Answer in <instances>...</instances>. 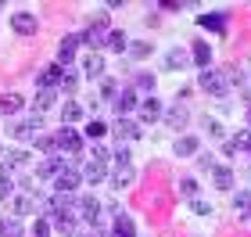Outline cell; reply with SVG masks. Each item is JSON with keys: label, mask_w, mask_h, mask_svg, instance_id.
Returning <instances> with one entry per match:
<instances>
[{"label": "cell", "mask_w": 251, "mask_h": 237, "mask_svg": "<svg viewBox=\"0 0 251 237\" xmlns=\"http://www.w3.org/2000/svg\"><path fill=\"white\" fill-rule=\"evenodd\" d=\"M233 79H237L233 69H204L198 83H201L204 94H212V97H226V94H230V83H233Z\"/></svg>", "instance_id": "1"}, {"label": "cell", "mask_w": 251, "mask_h": 237, "mask_svg": "<svg viewBox=\"0 0 251 237\" xmlns=\"http://www.w3.org/2000/svg\"><path fill=\"white\" fill-rule=\"evenodd\" d=\"M40 130H43V122H40V115H29V119H18V122H11V137L15 140H22V144H36L40 140Z\"/></svg>", "instance_id": "2"}, {"label": "cell", "mask_w": 251, "mask_h": 237, "mask_svg": "<svg viewBox=\"0 0 251 237\" xmlns=\"http://www.w3.org/2000/svg\"><path fill=\"white\" fill-rule=\"evenodd\" d=\"M83 43H90L94 54H97L100 47H108V15H97L94 22H90L86 32H83Z\"/></svg>", "instance_id": "3"}, {"label": "cell", "mask_w": 251, "mask_h": 237, "mask_svg": "<svg viewBox=\"0 0 251 237\" xmlns=\"http://www.w3.org/2000/svg\"><path fill=\"white\" fill-rule=\"evenodd\" d=\"M11 29H15L18 36H32V32L40 29V18L32 15V11H15V15H11Z\"/></svg>", "instance_id": "4"}, {"label": "cell", "mask_w": 251, "mask_h": 237, "mask_svg": "<svg viewBox=\"0 0 251 237\" xmlns=\"http://www.w3.org/2000/svg\"><path fill=\"white\" fill-rule=\"evenodd\" d=\"M54 140H58V148H61V155H79V151H83V137H79L75 130H68V126L54 133Z\"/></svg>", "instance_id": "5"}, {"label": "cell", "mask_w": 251, "mask_h": 237, "mask_svg": "<svg viewBox=\"0 0 251 237\" xmlns=\"http://www.w3.org/2000/svg\"><path fill=\"white\" fill-rule=\"evenodd\" d=\"M79 187V169L75 165H65L58 176H54V190L58 194H72V190Z\"/></svg>", "instance_id": "6"}, {"label": "cell", "mask_w": 251, "mask_h": 237, "mask_svg": "<svg viewBox=\"0 0 251 237\" xmlns=\"http://www.w3.org/2000/svg\"><path fill=\"white\" fill-rule=\"evenodd\" d=\"M133 180H136L133 162H115V169H111V187H115V190H126Z\"/></svg>", "instance_id": "7"}, {"label": "cell", "mask_w": 251, "mask_h": 237, "mask_svg": "<svg viewBox=\"0 0 251 237\" xmlns=\"http://www.w3.org/2000/svg\"><path fill=\"white\" fill-rule=\"evenodd\" d=\"M61 79H65V65H47V69H40V76H36V86H43V90H54V86H61Z\"/></svg>", "instance_id": "8"}, {"label": "cell", "mask_w": 251, "mask_h": 237, "mask_svg": "<svg viewBox=\"0 0 251 237\" xmlns=\"http://www.w3.org/2000/svg\"><path fill=\"white\" fill-rule=\"evenodd\" d=\"M79 219H86V223H97L100 219V201L94 194H86V198H79Z\"/></svg>", "instance_id": "9"}, {"label": "cell", "mask_w": 251, "mask_h": 237, "mask_svg": "<svg viewBox=\"0 0 251 237\" xmlns=\"http://www.w3.org/2000/svg\"><path fill=\"white\" fill-rule=\"evenodd\" d=\"M61 169H65V155H50V158H43V162L36 165V176L47 180V176H58Z\"/></svg>", "instance_id": "10"}, {"label": "cell", "mask_w": 251, "mask_h": 237, "mask_svg": "<svg viewBox=\"0 0 251 237\" xmlns=\"http://www.w3.org/2000/svg\"><path fill=\"white\" fill-rule=\"evenodd\" d=\"M79 43H83V36H65V40H61V47H58V65H72Z\"/></svg>", "instance_id": "11"}, {"label": "cell", "mask_w": 251, "mask_h": 237, "mask_svg": "<svg viewBox=\"0 0 251 237\" xmlns=\"http://www.w3.org/2000/svg\"><path fill=\"white\" fill-rule=\"evenodd\" d=\"M111 130H115L119 137H122V144H126V140H136V137H140V126H136L133 119H126V115H119V119H115V126H111Z\"/></svg>", "instance_id": "12"}, {"label": "cell", "mask_w": 251, "mask_h": 237, "mask_svg": "<svg viewBox=\"0 0 251 237\" xmlns=\"http://www.w3.org/2000/svg\"><path fill=\"white\" fill-rule=\"evenodd\" d=\"M83 176L90 180V184H100V180H104L108 176V162H97V158H90V162H86V169H83Z\"/></svg>", "instance_id": "13"}, {"label": "cell", "mask_w": 251, "mask_h": 237, "mask_svg": "<svg viewBox=\"0 0 251 237\" xmlns=\"http://www.w3.org/2000/svg\"><path fill=\"white\" fill-rule=\"evenodd\" d=\"M212 184L219 190H233V169L226 165H212Z\"/></svg>", "instance_id": "14"}, {"label": "cell", "mask_w": 251, "mask_h": 237, "mask_svg": "<svg viewBox=\"0 0 251 237\" xmlns=\"http://www.w3.org/2000/svg\"><path fill=\"white\" fill-rule=\"evenodd\" d=\"M83 72L90 79H104V58H100V54H86L83 58Z\"/></svg>", "instance_id": "15"}, {"label": "cell", "mask_w": 251, "mask_h": 237, "mask_svg": "<svg viewBox=\"0 0 251 237\" xmlns=\"http://www.w3.org/2000/svg\"><path fill=\"white\" fill-rule=\"evenodd\" d=\"M190 58L194 65H201V69H212V43H194V51H190Z\"/></svg>", "instance_id": "16"}, {"label": "cell", "mask_w": 251, "mask_h": 237, "mask_svg": "<svg viewBox=\"0 0 251 237\" xmlns=\"http://www.w3.org/2000/svg\"><path fill=\"white\" fill-rule=\"evenodd\" d=\"M187 119H190V111H187L183 101H179L176 108H169V115H165V122H169L173 130H183V126H187Z\"/></svg>", "instance_id": "17"}, {"label": "cell", "mask_w": 251, "mask_h": 237, "mask_svg": "<svg viewBox=\"0 0 251 237\" xmlns=\"http://www.w3.org/2000/svg\"><path fill=\"white\" fill-rule=\"evenodd\" d=\"M198 22L204 29H212V32H223L226 29V11H208V15H201Z\"/></svg>", "instance_id": "18"}, {"label": "cell", "mask_w": 251, "mask_h": 237, "mask_svg": "<svg viewBox=\"0 0 251 237\" xmlns=\"http://www.w3.org/2000/svg\"><path fill=\"white\" fill-rule=\"evenodd\" d=\"M140 101H136V90L133 86H122V94H119V101H115V108H119V115H126V111H133Z\"/></svg>", "instance_id": "19"}, {"label": "cell", "mask_w": 251, "mask_h": 237, "mask_svg": "<svg viewBox=\"0 0 251 237\" xmlns=\"http://www.w3.org/2000/svg\"><path fill=\"white\" fill-rule=\"evenodd\" d=\"M29 212H36V198L32 194H18L15 205H11V216H29Z\"/></svg>", "instance_id": "20"}, {"label": "cell", "mask_w": 251, "mask_h": 237, "mask_svg": "<svg viewBox=\"0 0 251 237\" xmlns=\"http://www.w3.org/2000/svg\"><path fill=\"white\" fill-rule=\"evenodd\" d=\"M233 212L241 219H251V190H241V194L233 198Z\"/></svg>", "instance_id": "21"}, {"label": "cell", "mask_w": 251, "mask_h": 237, "mask_svg": "<svg viewBox=\"0 0 251 237\" xmlns=\"http://www.w3.org/2000/svg\"><path fill=\"white\" fill-rule=\"evenodd\" d=\"M54 227H58L65 237L75 234V212H61V216H54Z\"/></svg>", "instance_id": "22"}, {"label": "cell", "mask_w": 251, "mask_h": 237, "mask_svg": "<svg viewBox=\"0 0 251 237\" xmlns=\"http://www.w3.org/2000/svg\"><path fill=\"white\" fill-rule=\"evenodd\" d=\"M173 151H176L179 158H190V155H198V140H194V137H179V140L173 144Z\"/></svg>", "instance_id": "23"}, {"label": "cell", "mask_w": 251, "mask_h": 237, "mask_svg": "<svg viewBox=\"0 0 251 237\" xmlns=\"http://www.w3.org/2000/svg\"><path fill=\"white\" fill-rule=\"evenodd\" d=\"M187 61H190V54H187L183 47H176V51H169V54H165V65H169L173 72H176V69H183Z\"/></svg>", "instance_id": "24"}, {"label": "cell", "mask_w": 251, "mask_h": 237, "mask_svg": "<svg viewBox=\"0 0 251 237\" xmlns=\"http://www.w3.org/2000/svg\"><path fill=\"white\" fill-rule=\"evenodd\" d=\"M22 108V97L18 94H0V115H15Z\"/></svg>", "instance_id": "25"}, {"label": "cell", "mask_w": 251, "mask_h": 237, "mask_svg": "<svg viewBox=\"0 0 251 237\" xmlns=\"http://www.w3.org/2000/svg\"><path fill=\"white\" fill-rule=\"evenodd\" d=\"M108 47H111V51H119V54L129 51V40H126V32H122V29H111V32H108Z\"/></svg>", "instance_id": "26"}, {"label": "cell", "mask_w": 251, "mask_h": 237, "mask_svg": "<svg viewBox=\"0 0 251 237\" xmlns=\"http://www.w3.org/2000/svg\"><path fill=\"white\" fill-rule=\"evenodd\" d=\"M115 237H136V223L129 219V216H119L115 219V230H111Z\"/></svg>", "instance_id": "27"}, {"label": "cell", "mask_w": 251, "mask_h": 237, "mask_svg": "<svg viewBox=\"0 0 251 237\" xmlns=\"http://www.w3.org/2000/svg\"><path fill=\"white\" fill-rule=\"evenodd\" d=\"M0 237H25V230H22V223L11 216V219H0Z\"/></svg>", "instance_id": "28"}, {"label": "cell", "mask_w": 251, "mask_h": 237, "mask_svg": "<svg viewBox=\"0 0 251 237\" xmlns=\"http://www.w3.org/2000/svg\"><path fill=\"white\" fill-rule=\"evenodd\" d=\"M119 94H122V86L115 83V79H104V83H100V97H104L108 105H115V101H119Z\"/></svg>", "instance_id": "29"}, {"label": "cell", "mask_w": 251, "mask_h": 237, "mask_svg": "<svg viewBox=\"0 0 251 237\" xmlns=\"http://www.w3.org/2000/svg\"><path fill=\"white\" fill-rule=\"evenodd\" d=\"M140 115H144V122H154V119H162V101H144V108H140Z\"/></svg>", "instance_id": "30"}, {"label": "cell", "mask_w": 251, "mask_h": 237, "mask_svg": "<svg viewBox=\"0 0 251 237\" xmlns=\"http://www.w3.org/2000/svg\"><path fill=\"white\" fill-rule=\"evenodd\" d=\"M54 105V90H36V101H32V108H36V115H43Z\"/></svg>", "instance_id": "31"}, {"label": "cell", "mask_w": 251, "mask_h": 237, "mask_svg": "<svg viewBox=\"0 0 251 237\" xmlns=\"http://www.w3.org/2000/svg\"><path fill=\"white\" fill-rule=\"evenodd\" d=\"M79 119H83V108H79L75 101H68V105L61 108V122H65V126H72V122H79Z\"/></svg>", "instance_id": "32"}, {"label": "cell", "mask_w": 251, "mask_h": 237, "mask_svg": "<svg viewBox=\"0 0 251 237\" xmlns=\"http://www.w3.org/2000/svg\"><path fill=\"white\" fill-rule=\"evenodd\" d=\"M133 90H147V94H154V76H151V72H136Z\"/></svg>", "instance_id": "33"}, {"label": "cell", "mask_w": 251, "mask_h": 237, "mask_svg": "<svg viewBox=\"0 0 251 237\" xmlns=\"http://www.w3.org/2000/svg\"><path fill=\"white\" fill-rule=\"evenodd\" d=\"M179 190H183V198H190V201H194L201 187H198V180H194V176H183V180H179Z\"/></svg>", "instance_id": "34"}, {"label": "cell", "mask_w": 251, "mask_h": 237, "mask_svg": "<svg viewBox=\"0 0 251 237\" xmlns=\"http://www.w3.org/2000/svg\"><path fill=\"white\" fill-rule=\"evenodd\" d=\"M104 133H108V126H104V122H100V119H94V122H90V126H86V137H90V140H100V137H104Z\"/></svg>", "instance_id": "35"}, {"label": "cell", "mask_w": 251, "mask_h": 237, "mask_svg": "<svg viewBox=\"0 0 251 237\" xmlns=\"http://www.w3.org/2000/svg\"><path fill=\"white\" fill-rule=\"evenodd\" d=\"M126 54H129V58H147V54H151V43L136 40V43H129V51H126Z\"/></svg>", "instance_id": "36"}, {"label": "cell", "mask_w": 251, "mask_h": 237, "mask_svg": "<svg viewBox=\"0 0 251 237\" xmlns=\"http://www.w3.org/2000/svg\"><path fill=\"white\" fill-rule=\"evenodd\" d=\"M11 184H15V180H11V173H4V169H0V198H11V190H15Z\"/></svg>", "instance_id": "37"}, {"label": "cell", "mask_w": 251, "mask_h": 237, "mask_svg": "<svg viewBox=\"0 0 251 237\" xmlns=\"http://www.w3.org/2000/svg\"><path fill=\"white\" fill-rule=\"evenodd\" d=\"M190 209H194V216H212V205H208V201H201V198H194Z\"/></svg>", "instance_id": "38"}, {"label": "cell", "mask_w": 251, "mask_h": 237, "mask_svg": "<svg viewBox=\"0 0 251 237\" xmlns=\"http://www.w3.org/2000/svg\"><path fill=\"white\" fill-rule=\"evenodd\" d=\"M233 148H241V151H251V130H244L241 137H237V140L230 144V151H233Z\"/></svg>", "instance_id": "39"}, {"label": "cell", "mask_w": 251, "mask_h": 237, "mask_svg": "<svg viewBox=\"0 0 251 237\" xmlns=\"http://www.w3.org/2000/svg\"><path fill=\"white\" fill-rule=\"evenodd\" d=\"M32 237H50V223L47 219H36V223H32Z\"/></svg>", "instance_id": "40"}, {"label": "cell", "mask_w": 251, "mask_h": 237, "mask_svg": "<svg viewBox=\"0 0 251 237\" xmlns=\"http://www.w3.org/2000/svg\"><path fill=\"white\" fill-rule=\"evenodd\" d=\"M75 83H79V76H75L72 69H65V79H61V86L68 90V94H72V90H75Z\"/></svg>", "instance_id": "41"}, {"label": "cell", "mask_w": 251, "mask_h": 237, "mask_svg": "<svg viewBox=\"0 0 251 237\" xmlns=\"http://www.w3.org/2000/svg\"><path fill=\"white\" fill-rule=\"evenodd\" d=\"M90 158H97V162H108V158H111V151H104V148H100V144H97V148L90 151Z\"/></svg>", "instance_id": "42"}, {"label": "cell", "mask_w": 251, "mask_h": 237, "mask_svg": "<svg viewBox=\"0 0 251 237\" xmlns=\"http://www.w3.org/2000/svg\"><path fill=\"white\" fill-rule=\"evenodd\" d=\"M198 165H201V169H208V173H212V155H198Z\"/></svg>", "instance_id": "43"}, {"label": "cell", "mask_w": 251, "mask_h": 237, "mask_svg": "<svg viewBox=\"0 0 251 237\" xmlns=\"http://www.w3.org/2000/svg\"><path fill=\"white\" fill-rule=\"evenodd\" d=\"M248 130H251V108H248Z\"/></svg>", "instance_id": "44"}, {"label": "cell", "mask_w": 251, "mask_h": 237, "mask_svg": "<svg viewBox=\"0 0 251 237\" xmlns=\"http://www.w3.org/2000/svg\"><path fill=\"white\" fill-rule=\"evenodd\" d=\"M90 237H100V234H90Z\"/></svg>", "instance_id": "45"}]
</instances>
